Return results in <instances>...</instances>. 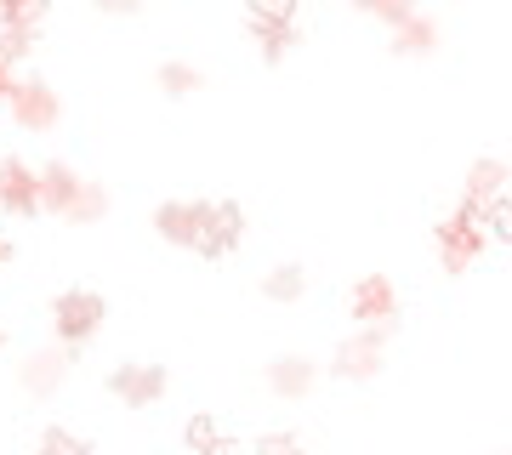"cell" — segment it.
<instances>
[{
  "mask_svg": "<svg viewBox=\"0 0 512 455\" xmlns=\"http://www.w3.org/2000/svg\"><path fill=\"white\" fill-rule=\"evenodd\" d=\"M103 319H109V302H103L97 291H80V285L52 302V330H57V342L69 347V353L92 342L97 330H103Z\"/></svg>",
  "mask_w": 512,
  "mask_h": 455,
  "instance_id": "obj_1",
  "label": "cell"
},
{
  "mask_svg": "<svg viewBox=\"0 0 512 455\" xmlns=\"http://www.w3.org/2000/svg\"><path fill=\"white\" fill-rule=\"evenodd\" d=\"M387 342H393V330L359 325V330L348 336V342L336 347L330 370H336L342 382H370V376H382V364H387Z\"/></svg>",
  "mask_w": 512,
  "mask_h": 455,
  "instance_id": "obj_2",
  "label": "cell"
},
{
  "mask_svg": "<svg viewBox=\"0 0 512 455\" xmlns=\"http://www.w3.org/2000/svg\"><path fill=\"white\" fill-rule=\"evenodd\" d=\"M433 239H439V262H444V273H467L478 262V256L490 251V234H484V228H478L473 217H467V211H450V217L439 222V228H433Z\"/></svg>",
  "mask_w": 512,
  "mask_h": 455,
  "instance_id": "obj_3",
  "label": "cell"
},
{
  "mask_svg": "<svg viewBox=\"0 0 512 455\" xmlns=\"http://www.w3.org/2000/svg\"><path fill=\"white\" fill-rule=\"evenodd\" d=\"M239 239H245V211H239L234 200H205L200 205V228H194V245L188 251H200V256H234L239 251Z\"/></svg>",
  "mask_w": 512,
  "mask_h": 455,
  "instance_id": "obj_4",
  "label": "cell"
},
{
  "mask_svg": "<svg viewBox=\"0 0 512 455\" xmlns=\"http://www.w3.org/2000/svg\"><path fill=\"white\" fill-rule=\"evenodd\" d=\"M348 313L359 325H376V330H393L399 336V285L387 273H365L348 296Z\"/></svg>",
  "mask_w": 512,
  "mask_h": 455,
  "instance_id": "obj_5",
  "label": "cell"
},
{
  "mask_svg": "<svg viewBox=\"0 0 512 455\" xmlns=\"http://www.w3.org/2000/svg\"><path fill=\"white\" fill-rule=\"evenodd\" d=\"M6 103H12V120H18L23 131H52L57 120H63V103H57V91L46 86V80H18Z\"/></svg>",
  "mask_w": 512,
  "mask_h": 455,
  "instance_id": "obj_6",
  "label": "cell"
},
{
  "mask_svg": "<svg viewBox=\"0 0 512 455\" xmlns=\"http://www.w3.org/2000/svg\"><path fill=\"white\" fill-rule=\"evenodd\" d=\"M0 211L6 217H35L40 211V177H35V165L18 160V154L0 160Z\"/></svg>",
  "mask_w": 512,
  "mask_h": 455,
  "instance_id": "obj_7",
  "label": "cell"
},
{
  "mask_svg": "<svg viewBox=\"0 0 512 455\" xmlns=\"http://www.w3.org/2000/svg\"><path fill=\"white\" fill-rule=\"evenodd\" d=\"M495 200H507V160L484 154V160H473V171H467V194H461V211H467L473 222H484V211H490Z\"/></svg>",
  "mask_w": 512,
  "mask_h": 455,
  "instance_id": "obj_8",
  "label": "cell"
},
{
  "mask_svg": "<svg viewBox=\"0 0 512 455\" xmlns=\"http://www.w3.org/2000/svg\"><path fill=\"white\" fill-rule=\"evenodd\" d=\"M109 393L126 399L131 410L160 404L165 399V364H120V370H109Z\"/></svg>",
  "mask_w": 512,
  "mask_h": 455,
  "instance_id": "obj_9",
  "label": "cell"
},
{
  "mask_svg": "<svg viewBox=\"0 0 512 455\" xmlns=\"http://www.w3.org/2000/svg\"><path fill=\"white\" fill-rule=\"evenodd\" d=\"M18 382L35 393V399H52L57 387L69 382V347L57 342V347H35L29 359H23V370H18Z\"/></svg>",
  "mask_w": 512,
  "mask_h": 455,
  "instance_id": "obj_10",
  "label": "cell"
},
{
  "mask_svg": "<svg viewBox=\"0 0 512 455\" xmlns=\"http://www.w3.org/2000/svg\"><path fill=\"white\" fill-rule=\"evenodd\" d=\"M313 382H319V364L302 359V353H279V359L268 364V393H274V399H308Z\"/></svg>",
  "mask_w": 512,
  "mask_h": 455,
  "instance_id": "obj_11",
  "label": "cell"
},
{
  "mask_svg": "<svg viewBox=\"0 0 512 455\" xmlns=\"http://www.w3.org/2000/svg\"><path fill=\"white\" fill-rule=\"evenodd\" d=\"M40 177V211H52V217H69V205H74V194H80V171L74 165H63V160H46L35 171Z\"/></svg>",
  "mask_w": 512,
  "mask_h": 455,
  "instance_id": "obj_12",
  "label": "cell"
},
{
  "mask_svg": "<svg viewBox=\"0 0 512 455\" xmlns=\"http://www.w3.org/2000/svg\"><path fill=\"white\" fill-rule=\"evenodd\" d=\"M200 205H205V200H165L160 211H154V234H160L165 245H194Z\"/></svg>",
  "mask_w": 512,
  "mask_h": 455,
  "instance_id": "obj_13",
  "label": "cell"
},
{
  "mask_svg": "<svg viewBox=\"0 0 512 455\" xmlns=\"http://www.w3.org/2000/svg\"><path fill=\"white\" fill-rule=\"evenodd\" d=\"M439 18H427V12H410V18L393 29V57H427V52H439Z\"/></svg>",
  "mask_w": 512,
  "mask_h": 455,
  "instance_id": "obj_14",
  "label": "cell"
},
{
  "mask_svg": "<svg viewBox=\"0 0 512 455\" xmlns=\"http://www.w3.org/2000/svg\"><path fill=\"white\" fill-rule=\"evenodd\" d=\"M251 40H256V52H262V63H279L302 35H296V23H256L251 18Z\"/></svg>",
  "mask_w": 512,
  "mask_h": 455,
  "instance_id": "obj_15",
  "label": "cell"
},
{
  "mask_svg": "<svg viewBox=\"0 0 512 455\" xmlns=\"http://www.w3.org/2000/svg\"><path fill=\"white\" fill-rule=\"evenodd\" d=\"M302 291H308V273L296 268V262H279L274 273H262V296L268 302H296Z\"/></svg>",
  "mask_w": 512,
  "mask_h": 455,
  "instance_id": "obj_16",
  "label": "cell"
},
{
  "mask_svg": "<svg viewBox=\"0 0 512 455\" xmlns=\"http://www.w3.org/2000/svg\"><path fill=\"white\" fill-rule=\"evenodd\" d=\"M200 86H205V74L194 69V63H183V57H165L160 63V91L165 97H194Z\"/></svg>",
  "mask_w": 512,
  "mask_h": 455,
  "instance_id": "obj_17",
  "label": "cell"
},
{
  "mask_svg": "<svg viewBox=\"0 0 512 455\" xmlns=\"http://www.w3.org/2000/svg\"><path fill=\"white\" fill-rule=\"evenodd\" d=\"M183 444H188L194 455H211V450H228L234 438H228V433L217 427V416H188V427H183Z\"/></svg>",
  "mask_w": 512,
  "mask_h": 455,
  "instance_id": "obj_18",
  "label": "cell"
},
{
  "mask_svg": "<svg viewBox=\"0 0 512 455\" xmlns=\"http://www.w3.org/2000/svg\"><path fill=\"white\" fill-rule=\"evenodd\" d=\"M109 217V188H103V182H80V194H74V205H69V217L63 222H103Z\"/></svg>",
  "mask_w": 512,
  "mask_h": 455,
  "instance_id": "obj_19",
  "label": "cell"
},
{
  "mask_svg": "<svg viewBox=\"0 0 512 455\" xmlns=\"http://www.w3.org/2000/svg\"><path fill=\"white\" fill-rule=\"evenodd\" d=\"M365 18H376V23H387V29H399L410 12H421V0H353Z\"/></svg>",
  "mask_w": 512,
  "mask_h": 455,
  "instance_id": "obj_20",
  "label": "cell"
},
{
  "mask_svg": "<svg viewBox=\"0 0 512 455\" xmlns=\"http://www.w3.org/2000/svg\"><path fill=\"white\" fill-rule=\"evenodd\" d=\"M40 455H92V438H80L74 427H46L40 433Z\"/></svg>",
  "mask_w": 512,
  "mask_h": 455,
  "instance_id": "obj_21",
  "label": "cell"
},
{
  "mask_svg": "<svg viewBox=\"0 0 512 455\" xmlns=\"http://www.w3.org/2000/svg\"><path fill=\"white\" fill-rule=\"evenodd\" d=\"M35 35H40V29H18V23H6V29H0V63H6V69L23 63V57L35 52Z\"/></svg>",
  "mask_w": 512,
  "mask_h": 455,
  "instance_id": "obj_22",
  "label": "cell"
},
{
  "mask_svg": "<svg viewBox=\"0 0 512 455\" xmlns=\"http://www.w3.org/2000/svg\"><path fill=\"white\" fill-rule=\"evenodd\" d=\"M52 0H0V23H18V29H40Z\"/></svg>",
  "mask_w": 512,
  "mask_h": 455,
  "instance_id": "obj_23",
  "label": "cell"
},
{
  "mask_svg": "<svg viewBox=\"0 0 512 455\" xmlns=\"http://www.w3.org/2000/svg\"><path fill=\"white\" fill-rule=\"evenodd\" d=\"M256 455H308V444H302L291 427H279V433H262V438H256Z\"/></svg>",
  "mask_w": 512,
  "mask_h": 455,
  "instance_id": "obj_24",
  "label": "cell"
},
{
  "mask_svg": "<svg viewBox=\"0 0 512 455\" xmlns=\"http://www.w3.org/2000/svg\"><path fill=\"white\" fill-rule=\"evenodd\" d=\"M296 6L302 0H251V18L256 23H296Z\"/></svg>",
  "mask_w": 512,
  "mask_h": 455,
  "instance_id": "obj_25",
  "label": "cell"
},
{
  "mask_svg": "<svg viewBox=\"0 0 512 455\" xmlns=\"http://www.w3.org/2000/svg\"><path fill=\"white\" fill-rule=\"evenodd\" d=\"M97 12H109V18L126 12V18H131V12H137V0H97Z\"/></svg>",
  "mask_w": 512,
  "mask_h": 455,
  "instance_id": "obj_26",
  "label": "cell"
},
{
  "mask_svg": "<svg viewBox=\"0 0 512 455\" xmlns=\"http://www.w3.org/2000/svg\"><path fill=\"white\" fill-rule=\"evenodd\" d=\"M12 86H18V80H12V69H6V63H0V103L12 97Z\"/></svg>",
  "mask_w": 512,
  "mask_h": 455,
  "instance_id": "obj_27",
  "label": "cell"
},
{
  "mask_svg": "<svg viewBox=\"0 0 512 455\" xmlns=\"http://www.w3.org/2000/svg\"><path fill=\"white\" fill-rule=\"evenodd\" d=\"M6 262H12V239L0 234V268H6Z\"/></svg>",
  "mask_w": 512,
  "mask_h": 455,
  "instance_id": "obj_28",
  "label": "cell"
},
{
  "mask_svg": "<svg viewBox=\"0 0 512 455\" xmlns=\"http://www.w3.org/2000/svg\"><path fill=\"white\" fill-rule=\"evenodd\" d=\"M211 455H234V444H228V450H211Z\"/></svg>",
  "mask_w": 512,
  "mask_h": 455,
  "instance_id": "obj_29",
  "label": "cell"
},
{
  "mask_svg": "<svg viewBox=\"0 0 512 455\" xmlns=\"http://www.w3.org/2000/svg\"><path fill=\"white\" fill-rule=\"evenodd\" d=\"M0 342H6V330H0Z\"/></svg>",
  "mask_w": 512,
  "mask_h": 455,
  "instance_id": "obj_30",
  "label": "cell"
}]
</instances>
